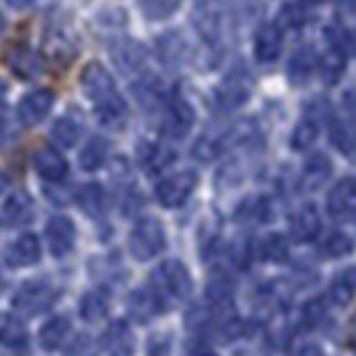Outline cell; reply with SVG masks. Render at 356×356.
Listing matches in <instances>:
<instances>
[{
  "instance_id": "obj_1",
  "label": "cell",
  "mask_w": 356,
  "mask_h": 356,
  "mask_svg": "<svg viewBox=\"0 0 356 356\" xmlns=\"http://www.w3.org/2000/svg\"><path fill=\"white\" fill-rule=\"evenodd\" d=\"M150 286L159 292L163 300H182V298L191 295L193 282H191L188 268L182 266L179 260H166L163 266L156 268V273L150 279Z\"/></svg>"
},
{
  "instance_id": "obj_2",
  "label": "cell",
  "mask_w": 356,
  "mask_h": 356,
  "mask_svg": "<svg viewBox=\"0 0 356 356\" xmlns=\"http://www.w3.org/2000/svg\"><path fill=\"white\" fill-rule=\"evenodd\" d=\"M59 292L56 286H51L43 279H35V282H24L14 292V311L22 314V316H38V314H46L51 311V305L56 303Z\"/></svg>"
},
{
  "instance_id": "obj_3",
  "label": "cell",
  "mask_w": 356,
  "mask_h": 356,
  "mask_svg": "<svg viewBox=\"0 0 356 356\" xmlns=\"http://www.w3.org/2000/svg\"><path fill=\"white\" fill-rule=\"evenodd\" d=\"M166 247V233L156 217H145L129 236V254L134 260H153Z\"/></svg>"
},
{
  "instance_id": "obj_4",
  "label": "cell",
  "mask_w": 356,
  "mask_h": 356,
  "mask_svg": "<svg viewBox=\"0 0 356 356\" xmlns=\"http://www.w3.org/2000/svg\"><path fill=\"white\" fill-rule=\"evenodd\" d=\"M196 182H198V175L193 169L169 175V177H163L159 182L156 198L161 201V207H166V209H179L191 198V193L196 191Z\"/></svg>"
},
{
  "instance_id": "obj_5",
  "label": "cell",
  "mask_w": 356,
  "mask_h": 356,
  "mask_svg": "<svg viewBox=\"0 0 356 356\" xmlns=\"http://www.w3.org/2000/svg\"><path fill=\"white\" fill-rule=\"evenodd\" d=\"M81 86L89 94V99L94 105H99V102H105V99L118 94L113 78H110V72H107L99 62H89V65L83 67V72H81Z\"/></svg>"
},
{
  "instance_id": "obj_6",
  "label": "cell",
  "mask_w": 356,
  "mask_h": 356,
  "mask_svg": "<svg viewBox=\"0 0 356 356\" xmlns=\"http://www.w3.org/2000/svg\"><path fill=\"white\" fill-rule=\"evenodd\" d=\"M327 212L335 220H351L356 217V179L343 177L332 185L327 196Z\"/></svg>"
},
{
  "instance_id": "obj_7",
  "label": "cell",
  "mask_w": 356,
  "mask_h": 356,
  "mask_svg": "<svg viewBox=\"0 0 356 356\" xmlns=\"http://www.w3.org/2000/svg\"><path fill=\"white\" fill-rule=\"evenodd\" d=\"M193 126V107L188 105L182 97H169L163 107V131L166 137H185Z\"/></svg>"
},
{
  "instance_id": "obj_8",
  "label": "cell",
  "mask_w": 356,
  "mask_h": 356,
  "mask_svg": "<svg viewBox=\"0 0 356 356\" xmlns=\"http://www.w3.org/2000/svg\"><path fill=\"white\" fill-rule=\"evenodd\" d=\"M6 67L14 72L22 81H33L38 72H40V56H38L27 43H11L6 49Z\"/></svg>"
},
{
  "instance_id": "obj_9",
  "label": "cell",
  "mask_w": 356,
  "mask_h": 356,
  "mask_svg": "<svg viewBox=\"0 0 356 356\" xmlns=\"http://www.w3.org/2000/svg\"><path fill=\"white\" fill-rule=\"evenodd\" d=\"M51 107H54V91L51 89L30 91V94H24L22 102H19V110H17L19 121H22L24 126H35L51 113Z\"/></svg>"
},
{
  "instance_id": "obj_10",
  "label": "cell",
  "mask_w": 356,
  "mask_h": 356,
  "mask_svg": "<svg viewBox=\"0 0 356 356\" xmlns=\"http://www.w3.org/2000/svg\"><path fill=\"white\" fill-rule=\"evenodd\" d=\"M46 241H49V250L54 257L70 254V250L75 247V225H72L70 217H65V214L51 217L46 225Z\"/></svg>"
},
{
  "instance_id": "obj_11",
  "label": "cell",
  "mask_w": 356,
  "mask_h": 356,
  "mask_svg": "<svg viewBox=\"0 0 356 356\" xmlns=\"http://www.w3.org/2000/svg\"><path fill=\"white\" fill-rule=\"evenodd\" d=\"M0 346L14 354L30 351V332H27L24 321L14 314H0Z\"/></svg>"
},
{
  "instance_id": "obj_12",
  "label": "cell",
  "mask_w": 356,
  "mask_h": 356,
  "mask_svg": "<svg viewBox=\"0 0 356 356\" xmlns=\"http://www.w3.org/2000/svg\"><path fill=\"white\" fill-rule=\"evenodd\" d=\"M163 305H166V300L161 298L153 286L147 284L143 289H137V292H131V298H129V314H131V319L145 324V321L156 319L161 311H163Z\"/></svg>"
},
{
  "instance_id": "obj_13",
  "label": "cell",
  "mask_w": 356,
  "mask_h": 356,
  "mask_svg": "<svg viewBox=\"0 0 356 356\" xmlns=\"http://www.w3.org/2000/svg\"><path fill=\"white\" fill-rule=\"evenodd\" d=\"M38 260H40V241H38L33 233L19 236L17 241H11L8 250H6V263L11 268L35 266Z\"/></svg>"
},
{
  "instance_id": "obj_14",
  "label": "cell",
  "mask_w": 356,
  "mask_h": 356,
  "mask_svg": "<svg viewBox=\"0 0 356 356\" xmlns=\"http://www.w3.org/2000/svg\"><path fill=\"white\" fill-rule=\"evenodd\" d=\"M33 166L46 182H59L67 177V161L62 159V153L56 147H40L33 156Z\"/></svg>"
},
{
  "instance_id": "obj_15",
  "label": "cell",
  "mask_w": 356,
  "mask_h": 356,
  "mask_svg": "<svg viewBox=\"0 0 356 356\" xmlns=\"http://www.w3.org/2000/svg\"><path fill=\"white\" fill-rule=\"evenodd\" d=\"M316 233H319V212H316L311 204L300 207L295 214H289V236H292V241L305 244V241H311Z\"/></svg>"
},
{
  "instance_id": "obj_16",
  "label": "cell",
  "mask_w": 356,
  "mask_h": 356,
  "mask_svg": "<svg viewBox=\"0 0 356 356\" xmlns=\"http://www.w3.org/2000/svg\"><path fill=\"white\" fill-rule=\"evenodd\" d=\"M33 201L27 193H14V196L6 198V204H3V222L6 225H11V228H24V225H30V220H33Z\"/></svg>"
},
{
  "instance_id": "obj_17",
  "label": "cell",
  "mask_w": 356,
  "mask_h": 356,
  "mask_svg": "<svg viewBox=\"0 0 356 356\" xmlns=\"http://www.w3.org/2000/svg\"><path fill=\"white\" fill-rule=\"evenodd\" d=\"M282 30L276 24H263L254 35V56L257 62H273L282 54Z\"/></svg>"
},
{
  "instance_id": "obj_18",
  "label": "cell",
  "mask_w": 356,
  "mask_h": 356,
  "mask_svg": "<svg viewBox=\"0 0 356 356\" xmlns=\"http://www.w3.org/2000/svg\"><path fill=\"white\" fill-rule=\"evenodd\" d=\"M316 67H319V56H316V51H314L311 46H300L298 51L292 54L286 72H289V81H292L295 86H300V83H305V81L314 75Z\"/></svg>"
},
{
  "instance_id": "obj_19",
  "label": "cell",
  "mask_w": 356,
  "mask_h": 356,
  "mask_svg": "<svg viewBox=\"0 0 356 356\" xmlns=\"http://www.w3.org/2000/svg\"><path fill=\"white\" fill-rule=\"evenodd\" d=\"M270 217V201L266 196H250L244 198L236 209V222L241 225H263Z\"/></svg>"
},
{
  "instance_id": "obj_20",
  "label": "cell",
  "mask_w": 356,
  "mask_h": 356,
  "mask_svg": "<svg viewBox=\"0 0 356 356\" xmlns=\"http://www.w3.org/2000/svg\"><path fill=\"white\" fill-rule=\"evenodd\" d=\"M105 348L113 356H131L134 354V335L126 321H113L105 332Z\"/></svg>"
},
{
  "instance_id": "obj_21",
  "label": "cell",
  "mask_w": 356,
  "mask_h": 356,
  "mask_svg": "<svg viewBox=\"0 0 356 356\" xmlns=\"http://www.w3.org/2000/svg\"><path fill=\"white\" fill-rule=\"evenodd\" d=\"M250 99V86L244 83V81H238V78H231V81H225L220 89L214 91V102L222 107V110H238V107L244 105Z\"/></svg>"
},
{
  "instance_id": "obj_22",
  "label": "cell",
  "mask_w": 356,
  "mask_h": 356,
  "mask_svg": "<svg viewBox=\"0 0 356 356\" xmlns=\"http://www.w3.org/2000/svg\"><path fill=\"white\" fill-rule=\"evenodd\" d=\"M356 295V268H343L330 282V300L335 305H348Z\"/></svg>"
},
{
  "instance_id": "obj_23",
  "label": "cell",
  "mask_w": 356,
  "mask_h": 356,
  "mask_svg": "<svg viewBox=\"0 0 356 356\" xmlns=\"http://www.w3.org/2000/svg\"><path fill=\"white\" fill-rule=\"evenodd\" d=\"M72 324L67 316H51V319L46 321L43 327H40V335H38V340H40V346L46 348V351H56L65 340H67V335H70Z\"/></svg>"
},
{
  "instance_id": "obj_24",
  "label": "cell",
  "mask_w": 356,
  "mask_h": 356,
  "mask_svg": "<svg viewBox=\"0 0 356 356\" xmlns=\"http://www.w3.org/2000/svg\"><path fill=\"white\" fill-rule=\"evenodd\" d=\"M330 137H332V145L338 147L343 156L354 159L356 156V126L346 118H335L332 126H330Z\"/></svg>"
},
{
  "instance_id": "obj_25",
  "label": "cell",
  "mask_w": 356,
  "mask_h": 356,
  "mask_svg": "<svg viewBox=\"0 0 356 356\" xmlns=\"http://www.w3.org/2000/svg\"><path fill=\"white\" fill-rule=\"evenodd\" d=\"M330 175H332L330 159H327L324 153H314L311 161L305 163V169H303V188L316 191V188H321V185L330 179Z\"/></svg>"
},
{
  "instance_id": "obj_26",
  "label": "cell",
  "mask_w": 356,
  "mask_h": 356,
  "mask_svg": "<svg viewBox=\"0 0 356 356\" xmlns=\"http://www.w3.org/2000/svg\"><path fill=\"white\" fill-rule=\"evenodd\" d=\"M75 201H78V207L83 209V214L97 217V214H102V209H105V191H102V185H97V182H86V185L78 188Z\"/></svg>"
},
{
  "instance_id": "obj_27",
  "label": "cell",
  "mask_w": 356,
  "mask_h": 356,
  "mask_svg": "<svg viewBox=\"0 0 356 356\" xmlns=\"http://www.w3.org/2000/svg\"><path fill=\"white\" fill-rule=\"evenodd\" d=\"M94 113H97V118L105 126H110V129H121V126L126 124V105L118 94L105 99V102H99V105H94Z\"/></svg>"
},
{
  "instance_id": "obj_28",
  "label": "cell",
  "mask_w": 356,
  "mask_h": 356,
  "mask_svg": "<svg viewBox=\"0 0 356 356\" xmlns=\"http://www.w3.org/2000/svg\"><path fill=\"white\" fill-rule=\"evenodd\" d=\"M107 156H110V145H107V140L94 137V140H89L86 147L81 150V166H83L86 172H94V169L105 166Z\"/></svg>"
},
{
  "instance_id": "obj_29",
  "label": "cell",
  "mask_w": 356,
  "mask_h": 356,
  "mask_svg": "<svg viewBox=\"0 0 356 356\" xmlns=\"http://www.w3.org/2000/svg\"><path fill=\"white\" fill-rule=\"evenodd\" d=\"M260 257L266 260V263H284L286 257H289V241H286V236L282 233H270L268 238L260 241Z\"/></svg>"
},
{
  "instance_id": "obj_30",
  "label": "cell",
  "mask_w": 356,
  "mask_h": 356,
  "mask_svg": "<svg viewBox=\"0 0 356 356\" xmlns=\"http://www.w3.org/2000/svg\"><path fill=\"white\" fill-rule=\"evenodd\" d=\"M46 54H49V59H51L56 67H67L72 62V56H75V46H72L70 40L65 35H49L46 38Z\"/></svg>"
},
{
  "instance_id": "obj_31",
  "label": "cell",
  "mask_w": 356,
  "mask_h": 356,
  "mask_svg": "<svg viewBox=\"0 0 356 356\" xmlns=\"http://www.w3.org/2000/svg\"><path fill=\"white\" fill-rule=\"evenodd\" d=\"M107 308H110V300L102 289H91L81 298V316L86 321H99L107 314Z\"/></svg>"
},
{
  "instance_id": "obj_32",
  "label": "cell",
  "mask_w": 356,
  "mask_h": 356,
  "mask_svg": "<svg viewBox=\"0 0 356 356\" xmlns=\"http://www.w3.org/2000/svg\"><path fill=\"white\" fill-rule=\"evenodd\" d=\"M113 56H115V65L126 72L140 70L145 62V51L137 43H131V40H124V46H115V49H113Z\"/></svg>"
},
{
  "instance_id": "obj_33",
  "label": "cell",
  "mask_w": 356,
  "mask_h": 356,
  "mask_svg": "<svg viewBox=\"0 0 356 356\" xmlns=\"http://www.w3.org/2000/svg\"><path fill=\"white\" fill-rule=\"evenodd\" d=\"M185 51H188V46H185V40L179 38V33H166L163 38H159L161 62H166V65H179V62L185 59Z\"/></svg>"
},
{
  "instance_id": "obj_34",
  "label": "cell",
  "mask_w": 356,
  "mask_h": 356,
  "mask_svg": "<svg viewBox=\"0 0 356 356\" xmlns=\"http://www.w3.org/2000/svg\"><path fill=\"white\" fill-rule=\"evenodd\" d=\"M78 137H81V124L78 121H72L67 115H62V118H56L51 126V140L59 147H72V145L78 143Z\"/></svg>"
},
{
  "instance_id": "obj_35",
  "label": "cell",
  "mask_w": 356,
  "mask_h": 356,
  "mask_svg": "<svg viewBox=\"0 0 356 356\" xmlns=\"http://www.w3.org/2000/svg\"><path fill=\"white\" fill-rule=\"evenodd\" d=\"M351 252H354V241L343 231H332L321 241V257L340 260V257H346V254H351Z\"/></svg>"
},
{
  "instance_id": "obj_36",
  "label": "cell",
  "mask_w": 356,
  "mask_h": 356,
  "mask_svg": "<svg viewBox=\"0 0 356 356\" xmlns=\"http://www.w3.org/2000/svg\"><path fill=\"white\" fill-rule=\"evenodd\" d=\"M193 22H196L198 33L204 38H209V40H214L217 38V30H220V14H217V8H214L212 3H201L196 8V17H193Z\"/></svg>"
},
{
  "instance_id": "obj_37",
  "label": "cell",
  "mask_w": 356,
  "mask_h": 356,
  "mask_svg": "<svg viewBox=\"0 0 356 356\" xmlns=\"http://www.w3.org/2000/svg\"><path fill=\"white\" fill-rule=\"evenodd\" d=\"M316 137H319V126H316V121L303 118L300 124L295 126L292 137H289V147H292V150H308L311 145L316 143Z\"/></svg>"
},
{
  "instance_id": "obj_38",
  "label": "cell",
  "mask_w": 356,
  "mask_h": 356,
  "mask_svg": "<svg viewBox=\"0 0 356 356\" xmlns=\"http://www.w3.org/2000/svg\"><path fill=\"white\" fill-rule=\"evenodd\" d=\"M137 159L143 163L145 169H150V172H156L161 166V161L169 159V153H163V147L159 143H150V140H143L140 147H137Z\"/></svg>"
},
{
  "instance_id": "obj_39",
  "label": "cell",
  "mask_w": 356,
  "mask_h": 356,
  "mask_svg": "<svg viewBox=\"0 0 356 356\" xmlns=\"http://www.w3.org/2000/svg\"><path fill=\"white\" fill-rule=\"evenodd\" d=\"M179 6H182V0H140V8L147 19L172 17Z\"/></svg>"
},
{
  "instance_id": "obj_40",
  "label": "cell",
  "mask_w": 356,
  "mask_h": 356,
  "mask_svg": "<svg viewBox=\"0 0 356 356\" xmlns=\"http://www.w3.org/2000/svg\"><path fill=\"white\" fill-rule=\"evenodd\" d=\"M305 22V6L303 3H289L282 8V14L276 19V27L279 30H298V27H303Z\"/></svg>"
},
{
  "instance_id": "obj_41",
  "label": "cell",
  "mask_w": 356,
  "mask_h": 356,
  "mask_svg": "<svg viewBox=\"0 0 356 356\" xmlns=\"http://www.w3.org/2000/svg\"><path fill=\"white\" fill-rule=\"evenodd\" d=\"M343 67H346V56L338 51H330L327 56H321L319 59V72L324 81H338V75L343 72Z\"/></svg>"
},
{
  "instance_id": "obj_42",
  "label": "cell",
  "mask_w": 356,
  "mask_h": 356,
  "mask_svg": "<svg viewBox=\"0 0 356 356\" xmlns=\"http://www.w3.org/2000/svg\"><path fill=\"white\" fill-rule=\"evenodd\" d=\"M327 40H330L332 51L343 54V56L354 49V35H351L346 27H340V24H332V27L327 30Z\"/></svg>"
},
{
  "instance_id": "obj_43",
  "label": "cell",
  "mask_w": 356,
  "mask_h": 356,
  "mask_svg": "<svg viewBox=\"0 0 356 356\" xmlns=\"http://www.w3.org/2000/svg\"><path fill=\"white\" fill-rule=\"evenodd\" d=\"M145 354L147 356H172V335L169 332H156L147 338L145 346Z\"/></svg>"
},
{
  "instance_id": "obj_44",
  "label": "cell",
  "mask_w": 356,
  "mask_h": 356,
  "mask_svg": "<svg viewBox=\"0 0 356 356\" xmlns=\"http://www.w3.org/2000/svg\"><path fill=\"white\" fill-rule=\"evenodd\" d=\"M228 257H231V263L236 268H247L252 260L250 244H244V241H233L231 247H228Z\"/></svg>"
},
{
  "instance_id": "obj_45",
  "label": "cell",
  "mask_w": 356,
  "mask_h": 356,
  "mask_svg": "<svg viewBox=\"0 0 356 356\" xmlns=\"http://www.w3.org/2000/svg\"><path fill=\"white\" fill-rule=\"evenodd\" d=\"M67 356H97L94 340L89 335H78V338L72 340L70 348H67Z\"/></svg>"
},
{
  "instance_id": "obj_46",
  "label": "cell",
  "mask_w": 356,
  "mask_h": 356,
  "mask_svg": "<svg viewBox=\"0 0 356 356\" xmlns=\"http://www.w3.org/2000/svg\"><path fill=\"white\" fill-rule=\"evenodd\" d=\"M327 319V300L316 298L314 303L305 305V324H319Z\"/></svg>"
},
{
  "instance_id": "obj_47",
  "label": "cell",
  "mask_w": 356,
  "mask_h": 356,
  "mask_svg": "<svg viewBox=\"0 0 356 356\" xmlns=\"http://www.w3.org/2000/svg\"><path fill=\"white\" fill-rule=\"evenodd\" d=\"M214 238H217V225L214 222H204L201 231H198V244H201V252H207L214 247Z\"/></svg>"
},
{
  "instance_id": "obj_48",
  "label": "cell",
  "mask_w": 356,
  "mask_h": 356,
  "mask_svg": "<svg viewBox=\"0 0 356 356\" xmlns=\"http://www.w3.org/2000/svg\"><path fill=\"white\" fill-rule=\"evenodd\" d=\"M217 156V143L214 140H201L196 145V159H214Z\"/></svg>"
},
{
  "instance_id": "obj_49",
  "label": "cell",
  "mask_w": 356,
  "mask_h": 356,
  "mask_svg": "<svg viewBox=\"0 0 356 356\" xmlns=\"http://www.w3.org/2000/svg\"><path fill=\"white\" fill-rule=\"evenodd\" d=\"M295 356H324V354H321V346H319V343L308 340V343H300V346L295 348Z\"/></svg>"
},
{
  "instance_id": "obj_50",
  "label": "cell",
  "mask_w": 356,
  "mask_h": 356,
  "mask_svg": "<svg viewBox=\"0 0 356 356\" xmlns=\"http://www.w3.org/2000/svg\"><path fill=\"white\" fill-rule=\"evenodd\" d=\"M185 356H217L212 348H207L204 343H198V340H191L188 343V348H185Z\"/></svg>"
},
{
  "instance_id": "obj_51",
  "label": "cell",
  "mask_w": 356,
  "mask_h": 356,
  "mask_svg": "<svg viewBox=\"0 0 356 356\" xmlns=\"http://www.w3.org/2000/svg\"><path fill=\"white\" fill-rule=\"evenodd\" d=\"M6 3H8L11 8H30L35 0H6Z\"/></svg>"
},
{
  "instance_id": "obj_52",
  "label": "cell",
  "mask_w": 356,
  "mask_h": 356,
  "mask_svg": "<svg viewBox=\"0 0 356 356\" xmlns=\"http://www.w3.org/2000/svg\"><path fill=\"white\" fill-rule=\"evenodd\" d=\"M351 351H354V356H356V332H354V338H351Z\"/></svg>"
},
{
  "instance_id": "obj_53",
  "label": "cell",
  "mask_w": 356,
  "mask_h": 356,
  "mask_svg": "<svg viewBox=\"0 0 356 356\" xmlns=\"http://www.w3.org/2000/svg\"><path fill=\"white\" fill-rule=\"evenodd\" d=\"M3 97H6V89H3V83H0V105H3Z\"/></svg>"
},
{
  "instance_id": "obj_54",
  "label": "cell",
  "mask_w": 356,
  "mask_h": 356,
  "mask_svg": "<svg viewBox=\"0 0 356 356\" xmlns=\"http://www.w3.org/2000/svg\"><path fill=\"white\" fill-rule=\"evenodd\" d=\"M3 188H6V177L0 175V193H3Z\"/></svg>"
},
{
  "instance_id": "obj_55",
  "label": "cell",
  "mask_w": 356,
  "mask_h": 356,
  "mask_svg": "<svg viewBox=\"0 0 356 356\" xmlns=\"http://www.w3.org/2000/svg\"><path fill=\"white\" fill-rule=\"evenodd\" d=\"M3 27H6V22H3V14H0V33H3Z\"/></svg>"
},
{
  "instance_id": "obj_56",
  "label": "cell",
  "mask_w": 356,
  "mask_h": 356,
  "mask_svg": "<svg viewBox=\"0 0 356 356\" xmlns=\"http://www.w3.org/2000/svg\"><path fill=\"white\" fill-rule=\"evenodd\" d=\"M305 3H321V0H305Z\"/></svg>"
},
{
  "instance_id": "obj_57",
  "label": "cell",
  "mask_w": 356,
  "mask_h": 356,
  "mask_svg": "<svg viewBox=\"0 0 356 356\" xmlns=\"http://www.w3.org/2000/svg\"><path fill=\"white\" fill-rule=\"evenodd\" d=\"M0 286H3V279H0Z\"/></svg>"
}]
</instances>
